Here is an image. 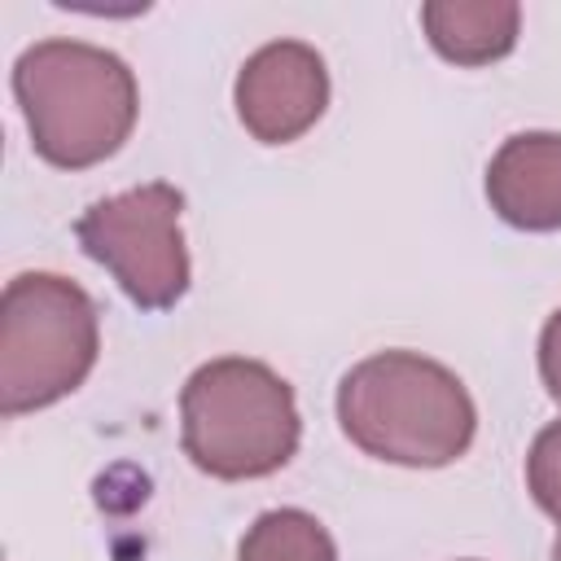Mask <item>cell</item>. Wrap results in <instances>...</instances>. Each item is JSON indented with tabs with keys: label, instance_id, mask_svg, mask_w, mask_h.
Wrapping results in <instances>:
<instances>
[{
	"label": "cell",
	"instance_id": "cell-1",
	"mask_svg": "<svg viewBox=\"0 0 561 561\" xmlns=\"http://www.w3.org/2000/svg\"><path fill=\"white\" fill-rule=\"evenodd\" d=\"M337 425L373 460L403 469H443L478 434V408L465 381L421 351H377L337 381Z\"/></svg>",
	"mask_w": 561,
	"mask_h": 561
},
{
	"label": "cell",
	"instance_id": "cell-2",
	"mask_svg": "<svg viewBox=\"0 0 561 561\" xmlns=\"http://www.w3.org/2000/svg\"><path fill=\"white\" fill-rule=\"evenodd\" d=\"M13 96L31 145L61 171H83L123 149L140 114L131 66L88 39H39L13 61Z\"/></svg>",
	"mask_w": 561,
	"mask_h": 561
},
{
	"label": "cell",
	"instance_id": "cell-3",
	"mask_svg": "<svg viewBox=\"0 0 561 561\" xmlns=\"http://www.w3.org/2000/svg\"><path fill=\"white\" fill-rule=\"evenodd\" d=\"M184 456L219 478L250 482L285 469L302 443L294 386L250 355H219L188 373L180 390Z\"/></svg>",
	"mask_w": 561,
	"mask_h": 561
},
{
	"label": "cell",
	"instance_id": "cell-4",
	"mask_svg": "<svg viewBox=\"0 0 561 561\" xmlns=\"http://www.w3.org/2000/svg\"><path fill=\"white\" fill-rule=\"evenodd\" d=\"M101 351L96 302L57 272H22L0 294V416L75 394Z\"/></svg>",
	"mask_w": 561,
	"mask_h": 561
},
{
	"label": "cell",
	"instance_id": "cell-5",
	"mask_svg": "<svg viewBox=\"0 0 561 561\" xmlns=\"http://www.w3.org/2000/svg\"><path fill=\"white\" fill-rule=\"evenodd\" d=\"M184 193L167 180L92 202L75 219L79 250L101 263L140 311H167L188 294L193 263L184 245Z\"/></svg>",
	"mask_w": 561,
	"mask_h": 561
},
{
	"label": "cell",
	"instance_id": "cell-6",
	"mask_svg": "<svg viewBox=\"0 0 561 561\" xmlns=\"http://www.w3.org/2000/svg\"><path fill=\"white\" fill-rule=\"evenodd\" d=\"M232 105L259 145H289L329 110V66L302 39H272L241 61Z\"/></svg>",
	"mask_w": 561,
	"mask_h": 561
},
{
	"label": "cell",
	"instance_id": "cell-7",
	"mask_svg": "<svg viewBox=\"0 0 561 561\" xmlns=\"http://www.w3.org/2000/svg\"><path fill=\"white\" fill-rule=\"evenodd\" d=\"M491 210L522 232L561 228V131H517L486 162Z\"/></svg>",
	"mask_w": 561,
	"mask_h": 561
},
{
	"label": "cell",
	"instance_id": "cell-8",
	"mask_svg": "<svg viewBox=\"0 0 561 561\" xmlns=\"http://www.w3.org/2000/svg\"><path fill=\"white\" fill-rule=\"evenodd\" d=\"M430 48L451 66H491L513 53L522 9L513 0H430L421 4Z\"/></svg>",
	"mask_w": 561,
	"mask_h": 561
},
{
	"label": "cell",
	"instance_id": "cell-9",
	"mask_svg": "<svg viewBox=\"0 0 561 561\" xmlns=\"http://www.w3.org/2000/svg\"><path fill=\"white\" fill-rule=\"evenodd\" d=\"M237 561H337V543L307 508H267L241 535Z\"/></svg>",
	"mask_w": 561,
	"mask_h": 561
},
{
	"label": "cell",
	"instance_id": "cell-10",
	"mask_svg": "<svg viewBox=\"0 0 561 561\" xmlns=\"http://www.w3.org/2000/svg\"><path fill=\"white\" fill-rule=\"evenodd\" d=\"M526 491L561 526V416L548 421L526 451Z\"/></svg>",
	"mask_w": 561,
	"mask_h": 561
},
{
	"label": "cell",
	"instance_id": "cell-11",
	"mask_svg": "<svg viewBox=\"0 0 561 561\" xmlns=\"http://www.w3.org/2000/svg\"><path fill=\"white\" fill-rule=\"evenodd\" d=\"M539 377H543V390L552 394V403L561 408V307L548 316V324L539 333Z\"/></svg>",
	"mask_w": 561,
	"mask_h": 561
},
{
	"label": "cell",
	"instance_id": "cell-12",
	"mask_svg": "<svg viewBox=\"0 0 561 561\" xmlns=\"http://www.w3.org/2000/svg\"><path fill=\"white\" fill-rule=\"evenodd\" d=\"M548 561H561V535H557V543H552V557Z\"/></svg>",
	"mask_w": 561,
	"mask_h": 561
}]
</instances>
